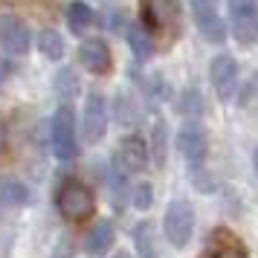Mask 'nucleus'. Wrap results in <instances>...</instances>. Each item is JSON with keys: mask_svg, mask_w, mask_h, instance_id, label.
Masks as SVG:
<instances>
[{"mask_svg": "<svg viewBox=\"0 0 258 258\" xmlns=\"http://www.w3.org/2000/svg\"><path fill=\"white\" fill-rule=\"evenodd\" d=\"M140 21L151 38L174 41L183 24L180 0H140Z\"/></svg>", "mask_w": 258, "mask_h": 258, "instance_id": "obj_1", "label": "nucleus"}, {"mask_svg": "<svg viewBox=\"0 0 258 258\" xmlns=\"http://www.w3.org/2000/svg\"><path fill=\"white\" fill-rule=\"evenodd\" d=\"M55 206H58V212H61L64 221L82 223V221H87V218L93 215L96 198H93V191H90L87 183L67 177V180L58 186V191H55Z\"/></svg>", "mask_w": 258, "mask_h": 258, "instance_id": "obj_2", "label": "nucleus"}, {"mask_svg": "<svg viewBox=\"0 0 258 258\" xmlns=\"http://www.w3.org/2000/svg\"><path fill=\"white\" fill-rule=\"evenodd\" d=\"M49 148L61 163H73L79 157V137H76V113L70 105H61L49 122Z\"/></svg>", "mask_w": 258, "mask_h": 258, "instance_id": "obj_3", "label": "nucleus"}, {"mask_svg": "<svg viewBox=\"0 0 258 258\" xmlns=\"http://www.w3.org/2000/svg\"><path fill=\"white\" fill-rule=\"evenodd\" d=\"M163 232H165V241L177 249L191 241L195 235V206L188 200H171L168 209L163 215Z\"/></svg>", "mask_w": 258, "mask_h": 258, "instance_id": "obj_4", "label": "nucleus"}, {"mask_svg": "<svg viewBox=\"0 0 258 258\" xmlns=\"http://www.w3.org/2000/svg\"><path fill=\"white\" fill-rule=\"evenodd\" d=\"M229 26L238 44L252 47L258 41V0H229Z\"/></svg>", "mask_w": 258, "mask_h": 258, "instance_id": "obj_5", "label": "nucleus"}, {"mask_svg": "<svg viewBox=\"0 0 258 258\" xmlns=\"http://www.w3.org/2000/svg\"><path fill=\"white\" fill-rule=\"evenodd\" d=\"M82 134L84 140L96 145L105 140L107 134V102L99 90H90L84 99V110H82Z\"/></svg>", "mask_w": 258, "mask_h": 258, "instance_id": "obj_6", "label": "nucleus"}, {"mask_svg": "<svg viewBox=\"0 0 258 258\" xmlns=\"http://www.w3.org/2000/svg\"><path fill=\"white\" fill-rule=\"evenodd\" d=\"M177 148L186 157V165L195 171V168H203L206 163V154H209V137L206 131L200 128L198 122H186L180 134H177Z\"/></svg>", "mask_w": 258, "mask_h": 258, "instance_id": "obj_7", "label": "nucleus"}, {"mask_svg": "<svg viewBox=\"0 0 258 258\" xmlns=\"http://www.w3.org/2000/svg\"><path fill=\"white\" fill-rule=\"evenodd\" d=\"M209 79H212V87H215V96L221 102H229L238 90V61L232 55H215L209 64Z\"/></svg>", "mask_w": 258, "mask_h": 258, "instance_id": "obj_8", "label": "nucleus"}, {"mask_svg": "<svg viewBox=\"0 0 258 258\" xmlns=\"http://www.w3.org/2000/svg\"><path fill=\"white\" fill-rule=\"evenodd\" d=\"M79 64L84 70L96 73V76H107L110 67H113V52L102 38H90L79 47Z\"/></svg>", "mask_w": 258, "mask_h": 258, "instance_id": "obj_9", "label": "nucleus"}, {"mask_svg": "<svg viewBox=\"0 0 258 258\" xmlns=\"http://www.w3.org/2000/svg\"><path fill=\"white\" fill-rule=\"evenodd\" d=\"M0 44L9 55H26L29 52V29L15 15H0Z\"/></svg>", "mask_w": 258, "mask_h": 258, "instance_id": "obj_10", "label": "nucleus"}, {"mask_svg": "<svg viewBox=\"0 0 258 258\" xmlns=\"http://www.w3.org/2000/svg\"><path fill=\"white\" fill-rule=\"evenodd\" d=\"M191 12H195V24H198L200 35L206 38L209 44H223L226 41V24H223L221 15L215 12V6L191 0Z\"/></svg>", "mask_w": 258, "mask_h": 258, "instance_id": "obj_11", "label": "nucleus"}, {"mask_svg": "<svg viewBox=\"0 0 258 258\" xmlns=\"http://www.w3.org/2000/svg\"><path fill=\"white\" fill-rule=\"evenodd\" d=\"M119 163L125 165L128 171H142L145 165H148V160H151V154H148V142L142 140L140 134H128L125 140L119 142Z\"/></svg>", "mask_w": 258, "mask_h": 258, "instance_id": "obj_12", "label": "nucleus"}, {"mask_svg": "<svg viewBox=\"0 0 258 258\" xmlns=\"http://www.w3.org/2000/svg\"><path fill=\"white\" fill-rule=\"evenodd\" d=\"M110 200H113V209L116 212H125L128 209V195H131V188H128V168L119 163L110 165Z\"/></svg>", "mask_w": 258, "mask_h": 258, "instance_id": "obj_13", "label": "nucleus"}, {"mask_svg": "<svg viewBox=\"0 0 258 258\" xmlns=\"http://www.w3.org/2000/svg\"><path fill=\"white\" fill-rule=\"evenodd\" d=\"M113 238H116L113 223L110 221H96V226L87 232V238H84V249H87L90 255H102V252H107V249L113 246Z\"/></svg>", "mask_w": 258, "mask_h": 258, "instance_id": "obj_14", "label": "nucleus"}, {"mask_svg": "<svg viewBox=\"0 0 258 258\" xmlns=\"http://www.w3.org/2000/svg\"><path fill=\"white\" fill-rule=\"evenodd\" d=\"M134 246L140 258H157V229L151 221H140L134 226Z\"/></svg>", "mask_w": 258, "mask_h": 258, "instance_id": "obj_15", "label": "nucleus"}, {"mask_svg": "<svg viewBox=\"0 0 258 258\" xmlns=\"http://www.w3.org/2000/svg\"><path fill=\"white\" fill-rule=\"evenodd\" d=\"M128 44H131V52H134L137 61H148L154 55V38L148 35V29L142 24L128 26Z\"/></svg>", "mask_w": 258, "mask_h": 258, "instance_id": "obj_16", "label": "nucleus"}, {"mask_svg": "<svg viewBox=\"0 0 258 258\" xmlns=\"http://www.w3.org/2000/svg\"><path fill=\"white\" fill-rule=\"evenodd\" d=\"M29 200V188L21 180H0V206L18 209Z\"/></svg>", "mask_w": 258, "mask_h": 258, "instance_id": "obj_17", "label": "nucleus"}, {"mask_svg": "<svg viewBox=\"0 0 258 258\" xmlns=\"http://www.w3.org/2000/svg\"><path fill=\"white\" fill-rule=\"evenodd\" d=\"M67 24L76 35H82L87 26L93 24V9L84 3V0H73L70 6H67Z\"/></svg>", "mask_w": 258, "mask_h": 258, "instance_id": "obj_18", "label": "nucleus"}, {"mask_svg": "<svg viewBox=\"0 0 258 258\" xmlns=\"http://www.w3.org/2000/svg\"><path fill=\"white\" fill-rule=\"evenodd\" d=\"M38 49H41V55L49 61H58L64 55V38L61 32L55 29H41V35H38Z\"/></svg>", "mask_w": 258, "mask_h": 258, "instance_id": "obj_19", "label": "nucleus"}, {"mask_svg": "<svg viewBox=\"0 0 258 258\" xmlns=\"http://www.w3.org/2000/svg\"><path fill=\"white\" fill-rule=\"evenodd\" d=\"M165 137H168V128H165L163 119H157L151 131V148H148L154 165H165V154H168V140Z\"/></svg>", "mask_w": 258, "mask_h": 258, "instance_id": "obj_20", "label": "nucleus"}, {"mask_svg": "<svg viewBox=\"0 0 258 258\" xmlns=\"http://www.w3.org/2000/svg\"><path fill=\"white\" fill-rule=\"evenodd\" d=\"M55 87H58V96H61V99H70V96L79 93V76H76L73 70H61Z\"/></svg>", "mask_w": 258, "mask_h": 258, "instance_id": "obj_21", "label": "nucleus"}, {"mask_svg": "<svg viewBox=\"0 0 258 258\" xmlns=\"http://www.w3.org/2000/svg\"><path fill=\"white\" fill-rule=\"evenodd\" d=\"M151 203H154V186L151 183H140L134 188V206L140 212H145V209H151Z\"/></svg>", "mask_w": 258, "mask_h": 258, "instance_id": "obj_22", "label": "nucleus"}, {"mask_svg": "<svg viewBox=\"0 0 258 258\" xmlns=\"http://www.w3.org/2000/svg\"><path fill=\"white\" fill-rule=\"evenodd\" d=\"M206 258H246V255H244V249H241V244L235 241L229 246H212L209 252H206Z\"/></svg>", "mask_w": 258, "mask_h": 258, "instance_id": "obj_23", "label": "nucleus"}, {"mask_svg": "<svg viewBox=\"0 0 258 258\" xmlns=\"http://www.w3.org/2000/svg\"><path fill=\"white\" fill-rule=\"evenodd\" d=\"M3 145H6V125H3V119H0V151H3Z\"/></svg>", "mask_w": 258, "mask_h": 258, "instance_id": "obj_24", "label": "nucleus"}, {"mask_svg": "<svg viewBox=\"0 0 258 258\" xmlns=\"http://www.w3.org/2000/svg\"><path fill=\"white\" fill-rule=\"evenodd\" d=\"M252 171H255V177H258V148L252 151Z\"/></svg>", "mask_w": 258, "mask_h": 258, "instance_id": "obj_25", "label": "nucleus"}, {"mask_svg": "<svg viewBox=\"0 0 258 258\" xmlns=\"http://www.w3.org/2000/svg\"><path fill=\"white\" fill-rule=\"evenodd\" d=\"M113 258H131V255H128V252H122V249H119V252H116Z\"/></svg>", "mask_w": 258, "mask_h": 258, "instance_id": "obj_26", "label": "nucleus"}, {"mask_svg": "<svg viewBox=\"0 0 258 258\" xmlns=\"http://www.w3.org/2000/svg\"><path fill=\"white\" fill-rule=\"evenodd\" d=\"M195 3H209V6H215V3H218V0H195Z\"/></svg>", "mask_w": 258, "mask_h": 258, "instance_id": "obj_27", "label": "nucleus"}]
</instances>
